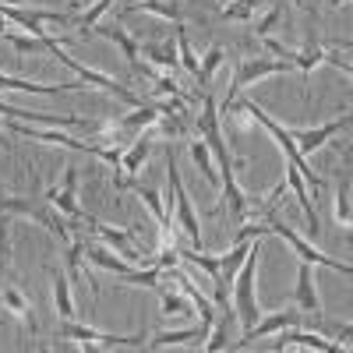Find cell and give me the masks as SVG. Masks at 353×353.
Instances as JSON below:
<instances>
[{
  "mask_svg": "<svg viewBox=\"0 0 353 353\" xmlns=\"http://www.w3.org/2000/svg\"><path fill=\"white\" fill-rule=\"evenodd\" d=\"M258 254H261V248L254 244L248 251V258L241 261L237 276H233V290H230V304H233V314H237V321H241V336H248L254 329V321L261 318V307H258V297H254Z\"/></svg>",
  "mask_w": 353,
  "mask_h": 353,
  "instance_id": "obj_1",
  "label": "cell"
},
{
  "mask_svg": "<svg viewBox=\"0 0 353 353\" xmlns=\"http://www.w3.org/2000/svg\"><path fill=\"white\" fill-rule=\"evenodd\" d=\"M0 212H18V216L36 219V223H39L46 233H53V237L61 241L64 248L74 241L71 230H68V219H61V212H57L46 198H8V194H0Z\"/></svg>",
  "mask_w": 353,
  "mask_h": 353,
  "instance_id": "obj_2",
  "label": "cell"
},
{
  "mask_svg": "<svg viewBox=\"0 0 353 353\" xmlns=\"http://www.w3.org/2000/svg\"><path fill=\"white\" fill-rule=\"evenodd\" d=\"M261 233H276V237H283L293 251L301 254V261H307V265H325V269H336V272H343V276H350V265L346 261H336V258H329V254H321L318 248H311L301 233H293L286 223H269V226H244V230H237V241H251V237H261Z\"/></svg>",
  "mask_w": 353,
  "mask_h": 353,
  "instance_id": "obj_3",
  "label": "cell"
},
{
  "mask_svg": "<svg viewBox=\"0 0 353 353\" xmlns=\"http://www.w3.org/2000/svg\"><path fill=\"white\" fill-rule=\"evenodd\" d=\"M241 110L251 117V121H258L265 131H269L272 138H276V145H279V149H283V156H286V163L293 166V170H301V176H304V184H311V188H325V181H321V176L307 166V159L301 156V149H297V145H293V138H290V131L286 128H279L276 121H272V117L269 113H265L261 106H254V103H241Z\"/></svg>",
  "mask_w": 353,
  "mask_h": 353,
  "instance_id": "obj_4",
  "label": "cell"
},
{
  "mask_svg": "<svg viewBox=\"0 0 353 353\" xmlns=\"http://www.w3.org/2000/svg\"><path fill=\"white\" fill-rule=\"evenodd\" d=\"M61 336L85 346V350H141L145 336H113V332H99L92 325H74V318H68L61 325Z\"/></svg>",
  "mask_w": 353,
  "mask_h": 353,
  "instance_id": "obj_5",
  "label": "cell"
},
{
  "mask_svg": "<svg viewBox=\"0 0 353 353\" xmlns=\"http://www.w3.org/2000/svg\"><path fill=\"white\" fill-rule=\"evenodd\" d=\"M46 53H50V57H57V61H61V64H68V68H71V71H74V74H78V78H81L85 85H99L103 92L117 96V99H121V103H128V106H145V103H141V99H138V96L131 92V88L117 85V81H113L110 74H103V71H92V68H81L78 61H71V57H68V53L61 50V43H57V39H50V43H46Z\"/></svg>",
  "mask_w": 353,
  "mask_h": 353,
  "instance_id": "obj_6",
  "label": "cell"
},
{
  "mask_svg": "<svg viewBox=\"0 0 353 353\" xmlns=\"http://www.w3.org/2000/svg\"><path fill=\"white\" fill-rule=\"evenodd\" d=\"M166 170H170V188H173V201H176V223H181V233L188 237L191 248H201V226H198V216H194V205L181 184V173H176V159H173V149L166 152Z\"/></svg>",
  "mask_w": 353,
  "mask_h": 353,
  "instance_id": "obj_7",
  "label": "cell"
},
{
  "mask_svg": "<svg viewBox=\"0 0 353 353\" xmlns=\"http://www.w3.org/2000/svg\"><path fill=\"white\" fill-rule=\"evenodd\" d=\"M283 71H293V64L283 61V57H279V61H241L237 71H233V85H230L226 99L219 103V110L226 113V110L233 106V99H237L241 88H248V85H254V81H261V78H269V74H283Z\"/></svg>",
  "mask_w": 353,
  "mask_h": 353,
  "instance_id": "obj_8",
  "label": "cell"
},
{
  "mask_svg": "<svg viewBox=\"0 0 353 353\" xmlns=\"http://www.w3.org/2000/svg\"><path fill=\"white\" fill-rule=\"evenodd\" d=\"M159 117H163V103H156V106H134V113H128V117H121L117 124H103V131L110 134V138H117V141H134L145 128H152V124H159Z\"/></svg>",
  "mask_w": 353,
  "mask_h": 353,
  "instance_id": "obj_9",
  "label": "cell"
},
{
  "mask_svg": "<svg viewBox=\"0 0 353 353\" xmlns=\"http://www.w3.org/2000/svg\"><path fill=\"white\" fill-rule=\"evenodd\" d=\"M74 191H78V170H74V166H68V173H64V188H61V191H57V188H50L43 198L53 205L57 212H64L68 219H88V216L81 212V205H78Z\"/></svg>",
  "mask_w": 353,
  "mask_h": 353,
  "instance_id": "obj_10",
  "label": "cell"
},
{
  "mask_svg": "<svg viewBox=\"0 0 353 353\" xmlns=\"http://www.w3.org/2000/svg\"><path fill=\"white\" fill-rule=\"evenodd\" d=\"M350 128V117H339V121H329V124H321V128H311V131H290V138H293V145L301 149V156H307V152H314V149H321L329 138H336L339 131H346Z\"/></svg>",
  "mask_w": 353,
  "mask_h": 353,
  "instance_id": "obj_11",
  "label": "cell"
},
{
  "mask_svg": "<svg viewBox=\"0 0 353 353\" xmlns=\"http://www.w3.org/2000/svg\"><path fill=\"white\" fill-rule=\"evenodd\" d=\"M301 318H304V311H276V314H269V318H258V321H254V329H251L237 346L248 350L254 339H265V336H272V332H283V329L301 325Z\"/></svg>",
  "mask_w": 353,
  "mask_h": 353,
  "instance_id": "obj_12",
  "label": "cell"
},
{
  "mask_svg": "<svg viewBox=\"0 0 353 353\" xmlns=\"http://www.w3.org/2000/svg\"><path fill=\"white\" fill-rule=\"evenodd\" d=\"M96 32L103 36V39H110V43H117V50H121V57L134 68V71H141L145 78H156V71L149 68V64H141L138 57H141V50H138V39L134 36H128L124 28H117V25H106V28H96Z\"/></svg>",
  "mask_w": 353,
  "mask_h": 353,
  "instance_id": "obj_13",
  "label": "cell"
},
{
  "mask_svg": "<svg viewBox=\"0 0 353 353\" xmlns=\"http://www.w3.org/2000/svg\"><path fill=\"white\" fill-rule=\"evenodd\" d=\"M149 149H152V141L145 138V134L131 141V149L121 156V166H117V173H113V184L117 188H131V176L141 170L145 159H149Z\"/></svg>",
  "mask_w": 353,
  "mask_h": 353,
  "instance_id": "obj_14",
  "label": "cell"
},
{
  "mask_svg": "<svg viewBox=\"0 0 353 353\" xmlns=\"http://www.w3.org/2000/svg\"><path fill=\"white\" fill-rule=\"evenodd\" d=\"M88 223H92V230L106 241V248H113L124 261H134V265H138L141 254L134 251V233H131V230H113V226H106V223H99V219H88Z\"/></svg>",
  "mask_w": 353,
  "mask_h": 353,
  "instance_id": "obj_15",
  "label": "cell"
},
{
  "mask_svg": "<svg viewBox=\"0 0 353 353\" xmlns=\"http://www.w3.org/2000/svg\"><path fill=\"white\" fill-rule=\"evenodd\" d=\"M293 301H297V307L304 314H321V301H318V290H314V272H311L307 261H301V269H297V293H293Z\"/></svg>",
  "mask_w": 353,
  "mask_h": 353,
  "instance_id": "obj_16",
  "label": "cell"
},
{
  "mask_svg": "<svg viewBox=\"0 0 353 353\" xmlns=\"http://www.w3.org/2000/svg\"><path fill=\"white\" fill-rule=\"evenodd\" d=\"M0 117H4V121H39V124L85 128V121H78V117H57V113H39V110H18V106H8L4 99H0Z\"/></svg>",
  "mask_w": 353,
  "mask_h": 353,
  "instance_id": "obj_17",
  "label": "cell"
},
{
  "mask_svg": "<svg viewBox=\"0 0 353 353\" xmlns=\"http://www.w3.org/2000/svg\"><path fill=\"white\" fill-rule=\"evenodd\" d=\"M50 279H53V304H57V314H61V321L74 318V297H71V279L64 269H57V265H50Z\"/></svg>",
  "mask_w": 353,
  "mask_h": 353,
  "instance_id": "obj_18",
  "label": "cell"
},
{
  "mask_svg": "<svg viewBox=\"0 0 353 353\" xmlns=\"http://www.w3.org/2000/svg\"><path fill=\"white\" fill-rule=\"evenodd\" d=\"M293 346H301V350H321V353H332V350H336V343L321 339V336H314V332H301L297 325H293V332L283 329V336L272 343V350H293Z\"/></svg>",
  "mask_w": 353,
  "mask_h": 353,
  "instance_id": "obj_19",
  "label": "cell"
},
{
  "mask_svg": "<svg viewBox=\"0 0 353 353\" xmlns=\"http://www.w3.org/2000/svg\"><path fill=\"white\" fill-rule=\"evenodd\" d=\"M134 191H138V198L152 209V216H156V223H159V230H163V244L173 248V244H176V241H173V219L166 216V205H163L159 191H152V188H134Z\"/></svg>",
  "mask_w": 353,
  "mask_h": 353,
  "instance_id": "obj_20",
  "label": "cell"
},
{
  "mask_svg": "<svg viewBox=\"0 0 353 353\" xmlns=\"http://www.w3.org/2000/svg\"><path fill=\"white\" fill-rule=\"evenodd\" d=\"M138 50L149 57L152 64H159L163 71H176L181 68V61H176V39H163V43H138Z\"/></svg>",
  "mask_w": 353,
  "mask_h": 353,
  "instance_id": "obj_21",
  "label": "cell"
},
{
  "mask_svg": "<svg viewBox=\"0 0 353 353\" xmlns=\"http://www.w3.org/2000/svg\"><path fill=\"white\" fill-rule=\"evenodd\" d=\"M209 336V325H201V329H181V332H159L156 339H149L145 346L149 350H166V346H181V343H191V339H198V346H201V339Z\"/></svg>",
  "mask_w": 353,
  "mask_h": 353,
  "instance_id": "obj_22",
  "label": "cell"
},
{
  "mask_svg": "<svg viewBox=\"0 0 353 353\" xmlns=\"http://www.w3.org/2000/svg\"><path fill=\"white\" fill-rule=\"evenodd\" d=\"M0 304H4L11 314H18L25 325H28V332L36 329V321H32V304H28L25 297H21V290H14V286H8V290H0Z\"/></svg>",
  "mask_w": 353,
  "mask_h": 353,
  "instance_id": "obj_23",
  "label": "cell"
},
{
  "mask_svg": "<svg viewBox=\"0 0 353 353\" xmlns=\"http://www.w3.org/2000/svg\"><path fill=\"white\" fill-rule=\"evenodd\" d=\"M128 11H149V14H159V18L181 21V4H176V0H134V4H128Z\"/></svg>",
  "mask_w": 353,
  "mask_h": 353,
  "instance_id": "obj_24",
  "label": "cell"
},
{
  "mask_svg": "<svg viewBox=\"0 0 353 353\" xmlns=\"http://www.w3.org/2000/svg\"><path fill=\"white\" fill-rule=\"evenodd\" d=\"M191 159H194V166L201 170L205 181H209V184L216 188V184H219V173H216V163H212L209 145H205V141H191Z\"/></svg>",
  "mask_w": 353,
  "mask_h": 353,
  "instance_id": "obj_25",
  "label": "cell"
},
{
  "mask_svg": "<svg viewBox=\"0 0 353 353\" xmlns=\"http://www.w3.org/2000/svg\"><path fill=\"white\" fill-rule=\"evenodd\" d=\"M226 61V53L219 50V46H212L209 53H205V61H201V68H198V81H201V92H209V85H212V74H216V68Z\"/></svg>",
  "mask_w": 353,
  "mask_h": 353,
  "instance_id": "obj_26",
  "label": "cell"
},
{
  "mask_svg": "<svg viewBox=\"0 0 353 353\" xmlns=\"http://www.w3.org/2000/svg\"><path fill=\"white\" fill-rule=\"evenodd\" d=\"M258 4L261 0H233V4L223 8V18H230V21H254Z\"/></svg>",
  "mask_w": 353,
  "mask_h": 353,
  "instance_id": "obj_27",
  "label": "cell"
},
{
  "mask_svg": "<svg viewBox=\"0 0 353 353\" xmlns=\"http://www.w3.org/2000/svg\"><path fill=\"white\" fill-rule=\"evenodd\" d=\"M163 314H173V318H184V314H191V297L184 293H170V290H163Z\"/></svg>",
  "mask_w": 353,
  "mask_h": 353,
  "instance_id": "obj_28",
  "label": "cell"
},
{
  "mask_svg": "<svg viewBox=\"0 0 353 353\" xmlns=\"http://www.w3.org/2000/svg\"><path fill=\"white\" fill-rule=\"evenodd\" d=\"M8 39L18 53H46V43H50V36L39 39V36H18V32H11Z\"/></svg>",
  "mask_w": 353,
  "mask_h": 353,
  "instance_id": "obj_29",
  "label": "cell"
},
{
  "mask_svg": "<svg viewBox=\"0 0 353 353\" xmlns=\"http://www.w3.org/2000/svg\"><path fill=\"white\" fill-rule=\"evenodd\" d=\"M152 92H156V96H181V99H188V96L181 92V85L173 81V74H156V78H152Z\"/></svg>",
  "mask_w": 353,
  "mask_h": 353,
  "instance_id": "obj_30",
  "label": "cell"
},
{
  "mask_svg": "<svg viewBox=\"0 0 353 353\" xmlns=\"http://www.w3.org/2000/svg\"><path fill=\"white\" fill-rule=\"evenodd\" d=\"M336 216H339V223H343V226H350V176H346V181H343V188H339Z\"/></svg>",
  "mask_w": 353,
  "mask_h": 353,
  "instance_id": "obj_31",
  "label": "cell"
},
{
  "mask_svg": "<svg viewBox=\"0 0 353 353\" xmlns=\"http://www.w3.org/2000/svg\"><path fill=\"white\" fill-rule=\"evenodd\" d=\"M279 14H283V11H279V8H272L269 14H265V18H261V21L254 25V32H258V39H261V36H269V28H272V25L279 21Z\"/></svg>",
  "mask_w": 353,
  "mask_h": 353,
  "instance_id": "obj_32",
  "label": "cell"
},
{
  "mask_svg": "<svg viewBox=\"0 0 353 353\" xmlns=\"http://www.w3.org/2000/svg\"><path fill=\"white\" fill-rule=\"evenodd\" d=\"M329 4H336V8H339V4H350V0H329Z\"/></svg>",
  "mask_w": 353,
  "mask_h": 353,
  "instance_id": "obj_33",
  "label": "cell"
},
{
  "mask_svg": "<svg viewBox=\"0 0 353 353\" xmlns=\"http://www.w3.org/2000/svg\"><path fill=\"white\" fill-rule=\"evenodd\" d=\"M297 4H301V8H311V0H297Z\"/></svg>",
  "mask_w": 353,
  "mask_h": 353,
  "instance_id": "obj_34",
  "label": "cell"
},
{
  "mask_svg": "<svg viewBox=\"0 0 353 353\" xmlns=\"http://www.w3.org/2000/svg\"><path fill=\"white\" fill-rule=\"evenodd\" d=\"M0 36H4V18H0Z\"/></svg>",
  "mask_w": 353,
  "mask_h": 353,
  "instance_id": "obj_35",
  "label": "cell"
}]
</instances>
